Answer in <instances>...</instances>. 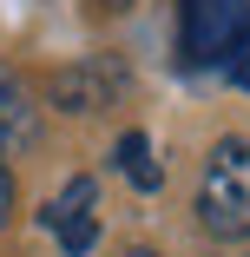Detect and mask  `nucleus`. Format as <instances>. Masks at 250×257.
Masks as SVG:
<instances>
[{
	"instance_id": "1",
	"label": "nucleus",
	"mask_w": 250,
	"mask_h": 257,
	"mask_svg": "<svg viewBox=\"0 0 250 257\" xmlns=\"http://www.w3.org/2000/svg\"><path fill=\"white\" fill-rule=\"evenodd\" d=\"M197 224L224 244L250 237V139H217L197 172Z\"/></svg>"
},
{
	"instance_id": "2",
	"label": "nucleus",
	"mask_w": 250,
	"mask_h": 257,
	"mask_svg": "<svg viewBox=\"0 0 250 257\" xmlns=\"http://www.w3.org/2000/svg\"><path fill=\"white\" fill-rule=\"evenodd\" d=\"M250 40V0H178V53L184 66H224Z\"/></svg>"
},
{
	"instance_id": "3",
	"label": "nucleus",
	"mask_w": 250,
	"mask_h": 257,
	"mask_svg": "<svg viewBox=\"0 0 250 257\" xmlns=\"http://www.w3.org/2000/svg\"><path fill=\"white\" fill-rule=\"evenodd\" d=\"M40 224L60 237L66 257H86V250L99 244V185H92V178H66L60 198L40 211Z\"/></svg>"
},
{
	"instance_id": "4",
	"label": "nucleus",
	"mask_w": 250,
	"mask_h": 257,
	"mask_svg": "<svg viewBox=\"0 0 250 257\" xmlns=\"http://www.w3.org/2000/svg\"><path fill=\"white\" fill-rule=\"evenodd\" d=\"M125 92V73L112 60H86V66H60L53 86H46V99H53L60 112H99L112 106V99Z\"/></svg>"
},
{
	"instance_id": "5",
	"label": "nucleus",
	"mask_w": 250,
	"mask_h": 257,
	"mask_svg": "<svg viewBox=\"0 0 250 257\" xmlns=\"http://www.w3.org/2000/svg\"><path fill=\"white\" fill-rule=\"evenodd\" d=\"M40 139V119H33V92L0 66V159H14Z\"/></svg>"
},
{
	"instance_id": "6",
	"label": "nucleus",
	"mask_w": 250,
	"mask_h": 257,
	"mask_svg": "<svg viewBox=\"0 0 250 257\" xmlns=\"http://www.w3.org/2000/svg\"><path fill=\"white\" fill-rule=\"evenodd\" d=\"M119 172H125L138 191H158V185H165V172H158L152 139H145V132H125V139H119Z\"/></svg>"
},
{
	"instance_id": "7",
	"label": "nucleus",
	"mask_w": 250,
	"mask_h": 257,
	"mask_svg": "<svg viewBox=\"0 0 250 257\" xmlns=\"http://www.w3.org/2000/svg\"><path fill=\"white\" fill-rule=\"evenodd\" d=\"M224 73H230L237 86H250V40H237V53L224 60Z\"/></svg>"
},
{
	"instance_id": "8",
	"label": "nucleus",
	"mask_w": 250,
	"mask_h": 257,
	"mask_svg": "<svg viewBox=\"0 0 250 257\" xmlns=\"http://www.w3.org/2000/svg\"><path fill=\"white\" fill-rule=\"evenodd\" d=\"M7 218H14V172H7V159H0V231H7Z\"/></svg>"
},
{
	"instance_id": "9",
	"label": "nucleus",
	"mask_w": 250,
	"mask_h": 257,
	"mask_svg": "<svg viewBox=\"0 0 250 257\" xmlns=\"http://www.w3.org/2000/svg\"><path fill=\"white\" fill-rule=\"evenodd\" d=\"M99 7H106V14H125V7H132V0H99Z\"/></svg>"
},
{
	"instance_id": "10",
	"label": "nucleus",
	"mask_w": 250,
	"mask_h": 257,
	"mask_svg": "<svg viewBox=\"0 0 250 257\" xmlns=\"http://www.w3.org/2000/svg\"><path fill=\"white\" fill-rule=\"evenodd\" d=\"M125 257H158V250H152V244H132V250H125Z\"/></svg>"
}]
</instances>
